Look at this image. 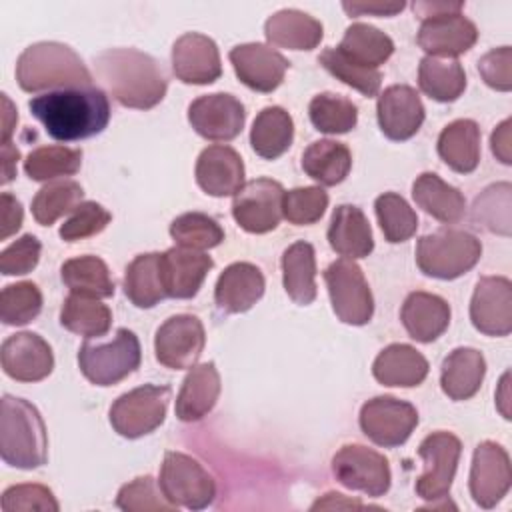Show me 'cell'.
I'll list each match as a JSON object with an SVG mask.
<instances>
[{
  "mask_svg": "<svg viewBox=\"0 0 512 512\" xmlns=\"http://www.w3.org/2000/svg\"><path fill=\"white\" fill-rule=\"evenodd\" d=\"M28 106L48 136L60 142L96 136L110 122L108 96L94 86L52 90L32 98Z\"/></svg>",
  "mask_w": 512,
  "mask_h": 512,
  "instance_id": "cell-1",
  "label": "cell"
},
{
  "mask_svg": "<svg viewBox=\"0 0 512 512\" xmlns=\"http://www.w3.org/2000/svg\"><path fill=\"white\" fill-rule=\"evenodd\" d=\"M94 66L114 100L126 108H154L168 90V78L160 62L136 48L104 50L94 58Z\"/></svg>",
  "mask_w": 512,
  "mask_h": 512,
  "instance_id": "cell-2",
  "label": "cell"
},
{
  "mask_svg": "<svg viewBox=\"0 0 512 512\" xmlns=\"http://www.w3.org/2000/svg\"><path fill=\"white\" fill-rule=\"evenodd\" d=\"M16 80L26 92L92 86V74L82 58L66 44L38 42L28 46L16 62Z\"/></svg>",
  "mask_w": 512,
  "mask_h": 512,
  "instance_id": "cell-3",
  "label": "cell"
},
{
  "mask_svg": "<svg viewBox=\"0 0 512 512\" xmlns=\"http://www.w3.org/2000/svg\"><path fill=\"white\" fill-rule=\"evenodd\" d=\"M46 426L28 400L6 394L0 412V454L8 466L32 470L46 462Z\"/></svg>",
  "mask_w": 512,
  "mask_h": 512,
  "instance_id": "cell-4",
  "label": "cell"
},
{
  "mask_svg": "<svg viewBox=\"0 0 512 512\" xmlns=\"http://www.w3.org/2000/svg\"><path fill=\"white\" fill-rule=\"evenodd\" d=\"M482 256L480 240L464 230H438L426 234L416 246L418 268L432 278L454 280L476 266Z\"/></svg>",
  "mask_w": 512,
  "mask_h": 512,
  "instance_id": "cell-5",
  "label": "cell"
},
{
  "mask_svg": "<svg viewBox=\"0 0 512 512\" xmlns=\"http://www.w3.org/2000/svg\"><path fill=\"white\" fill-rule=\"evenodd\" d=\"M140 342L128 328H118L116 336L104 344L84 342L78 352L80 372L96 386H112L130 376L140 366Z\"/></svg>",
  "mask_w": 512,
  "mask_h": 512,
  "instance_id": "cell-6",
  "label": "cell"
},
{
  "mask_svg": "<svg viewBox=\"0 0 512 512\" xmlns=\"http://www.w3.org/2000/svg\"><path fill=\"white\" fill-rule=\"evenodd\" d=\"M164 496L178 508L202 510L216 498V482L208 470L188 454L166 452L158 480Z\"/></svg>",
  "mask_w": 512,
  "mask_h": 512,
  "instance_id": "cell-7",
  "label": "cell"
},
{
  "mask_svg": "<svg viewBox=\"0 0 512 512\" xmlns=\"http://www.w3.org/2000/svg\"><path fill=\"white\" fill-rule=\"evenodd\" d=\"M324 280L334 314L344 324L364 326L370 322L374 314V298L358 264L348 258H340L326 268Z\"/></svg>",
  "mask_w": 512,
  "mask_h": 512,
  "instance_id": "cell-8",
  "label": "cell"
},
{
  "mask_svg": "<svg viewBox=\"0 0 512 512\" xmlns=\"http://www.w3.org/2000/svg\"><path fill=\"white\" fill-rule=\"evenodd\" d=\"M168 386L144 384L122 394L110 408V424L124 438H140L154 432L166 418Z\"/></svg>",
  "mask_w": 512,
  "mask_h": 512,
  "instance_id": "cell-9",
  "label": "cell"
},
{
  "mask_svg": "<svg viewBox=\"0 0 512 512\" xmlns=\"http://www.w3.org/2000/svg\"><path fill=\"white\" fill-rule=\"evenodd\" d=\"M332 472L342 486L372 498L386 494L392 480L388 460L362 444L342 446L332 458Z\"/></svg>",
  "mask_w": 512,
  "mask_h": 512,
  "instance_id": "cell-10",
  "label": "cell"
},
{
  "mask_svg": "<svg viewBox=\"0 0 512 512\" xmlns=\"http://www.w3.org/2000/svg\"><path fill=\"white\" fill-rule=\"evenodd\" d=\"M460 452L462 444L450 432H432L420 442L418 454L424 460V472L416 480V494L420 498L434 502L448 496Z\"/></svg>",
  "mask_w": 512,
  "mask_h": 512,
  "instance_id": "cell-11",
  "label": "cell"
},
{
  "mask_svg": "<svg viewBox=\"0 0 512 512\" xmlns=\"http://www.w3.org/2000/svg\"><path fill=\"white\" fill-rule=\"evenodd\" d=\"M284 188L270 178L246 182L232 200V216L238 226L250 234L274 230L282 218Z\"/></svg>",
  "mask_w": 512,
  "mask_h": 512,
  "instance_id": "cell-12",
  "label": "cell"
},
{
  "mask_svg": "<svg viewBox=\"0 0 512 512\" xmlns=\"http://www.w3.org/2000/svg\"><path fill=\"white\" fill-rule=\"evenodd\" d=\"M418 424V412L410 402L394 396H376L360 410L362 432L378 446L394 448L404 444Z\"/></svg>",
  "mask_w": 512,
  "mask_h": 512,
  "instance_id": "cell-13",
  "label": "cell"
},
{
  "mask_svg": "<svg viewBox=\"0 0 512 512\" xmlns=\"http://www.w3.org/2000/svg\"><path fill=\"white\" fill-rule=\"evenodd\" d=\"M206 344L202 322L192 314H176L168 318L154 338L156 360L172 370L196 366Z\"/></svg>",
  "mask_w": 512,
  "mask_h": 512,
  "instance_id": "cell-14",
  "label": "cell"
},
{
  "mask_svg": "<svg viewBox=\"0 0 512 512\" xmlns=\"http://www.w3.org/2000/svg\"><path fill=\"white\" fill-rule=\"evenodd\" d=\"M508 452L496 442H480L470 468V494L480 508H494L510 490Z\"/></svg>",
  "mask_w": 512,
  "mask_h": 512,
  "instance_id": "cell-15",
  "label": "cell"
},
{
  "mask_svg": "<svg viewBox=\"0 0 512 512\" xmlns=\"http://www.w3.org/2000/svg\"><path fill=\"white\" fill-rule=\"evenodd\" d=\"M246 112L232 94H206L188 106V122L206 140L228 142L244 128Z\"/></svg>",
  "mask_w": 512,
  "mask_h": 512,
  "instance_id": "cell-16",
  "label": "cell"
},
{
  "mask_svg": "<svg viewBox=\"0 0 512 512\" xmlns=\"http://www.w3.org/2000/svg\"><path fill=\"white\" fill-rule=\"evenodd\" d=\"M470 320L486 336H508L512 330V284L504 276H484L476 282Z\"/></svg>",
  "mask_w": 512,
  "mask_h": 512,
  "instance_id": "cell-17",
  "label": "cell"
},
{
  "mask_svg": "<svg viewBox=\"0 0 512 512\" xmlns=\"http://www.w3.org/2000/svg\"><path fill=\"white\" fill-rule=\"evenodd\" d=\"M172 70L184 84H212L222 74L216 42L198 32L182 34L172 48Z\"/></svg>",
  "mask_w": 512,
  "mask_h": 512,
  "instance_id": "cell-18",
  "label": "cell"
},
{
  "mask_svg": "<svg viewBox=\"0 0 512 512\" xmlns=\"http://www.w3.org/2000/svg\"><path fill=\"white\" fill-rule=\"evenodd\" d=\"M228 58L238 80L256 92L276 90L288 70V60L280 52L258 42L232 48Z\"/></svg>",
  "mask_w": 512,
  "mask_h": 512,
  "instance_id": "cell-19",
  "label": "cell"
},
{
  "mask_svg": "<svg viewBox=\"0 0 512 512\" xmlns=\"http://www.w3.org/2000/svg\"><path fill=\"white\" fill-rule=\"evenodd\" d=\"M378 124L386 138L408 140L424 122V104L418 92L406 84L388 86L376 104Z\"/></svg>",
  "mask_w": 512,
  "mask_h": 512,
  "instance_id": "cell-20",
  "label": "cell"
},
{
  "mask_svg": "<svg viewBox=\"0 0 512 512\" xmlns=\"http://www.w3.org/2000/svg\"><path fill=\"white\" fill-rule=\"evenodd\" d=\"M2 368L18 382L44 380L54 368L52 348L34 332H16L2 344Z\"/></svg>",
  "mask_w": 512,
  "mask_h": 512,
  "instance_id": "cell-21",
  "label": "cell"
},
{
  "mask_svg": "<svg viewBox=\"0 0 512 512\" xmlns=\"http://www.w3.org/2000/svg\"><path fill=\"white\" fill-rule=\"evenodd\" d=\"M478 40L476 26L462 14L426 18L420 24L416 42L434 58H454L468 52Z\"/></svg>",
  "mask_w": 512,
  "mask_h": 512,
  "instance_id": "cell-22",
  "label": "cell"
},
{
  "mask_svg": "<svg viewBox=\"0 0 512 512\" xmlns=\"http://www.w3.org/2000/svg\"><path fill=\"white\" fill-rule=\"evenodd\" d=\"M212 266V258L202 250H192L184 246H174L166 250L164 254H160L166 296L178 300L196 296Z\"/></svg>",
  "mask_w": 512,
  "mask_h": 512,
  "instance_id": "cell-23",
  "label": "cell"
},
{
  "mask_svg": "<svg viewBox=\"0 0 512 512\" xmlns=\"http://www.w3.org/2000/svg\"><path fill=\"white\" fill-rule=\"evenodd\" d=\"M198 186L216 198L236 194L244 186V164L240 154L224 144L208 146L196 162Z\"/></svg>",
  "mask_w": 512,
  "mask_h": 512,
  "instance_id": "cell-24",
  "label": "cell"
},
{
  "mask_svg": "<svg viewBox=\"0 0 512 512\" xmlns=\"http://www.w3.org/2000/svg\"><path fill=\"white\" fill-rule=\"evenodd\" d=\"M264 288V274L258 266L250 262H234L218 276L214 300L222 312L240 314L250 310L262 298Z\"/></svg>",
  "mask_w": 512,
  "mask_h": 512,
  "instance_id": "cell-25",
  "label": "cell"
},
{
  "mask_svg": "<svg viewBox=\"0 0 512 512\" xmlns=\"http://www.w3.org/2000/svg\"><path fill=\"white\" fill-rule=\"evenodd\" d=\"M328 242L336 254L348 260L368 256L374 250V238L364 212L358 206L340 204L330 220Z\"/></svg>",
  "mask_w": 512,
  "mask_h": 512,
  "instance_id": "cell-26",
  "label": "cell"
},
{
  "mask_svg": "<svg viewBox=\"0 0 512 512\" xmlns=\"http://www.w3.org/2000/svg\"><path fill=\"white\" fill-rule=\"evenodd\" d=\"M402 324L416 342L436 340L450 324V306L430 292H412L402 304Z\"/></svg>",
  "mask_w": 512,
  "mask_h": 512,
  "instance_id": "cell-27",
  "label": "cell"
},
{
  "mask_svg": "<svg viewBox=\"0 0 512 512\" xmlns=\"http://www.w3.org/2000/svg\"><path fill=\"white\" fill-rule=\"evenodd\" d=\"M218 394L220 374L214 362L192 366L176 398V416L182 422H196L204 418L214 408Z\"/></svg>",
  "mask_w": 512,
  "mask_h": 512,
  "instance_id": "cell-28",
  "label": "cell"
},
{
  "mask_svg": "<svg viewBox=\"0 0 512 512\" xmlns=\"http://www.w3.org/2000/svg\"><path fill=\"white\" fill-rule=\"evenodd\" d=\"M372 374L384 386L410 388L428 376V360L408 344H390L376 356Z\"/></svg>",
  "mask_w": 512,
  "mask_h": 512,
  "instance_id": "cell-29",
  "label": "cell"
},
{
  "mask_svg": "<svg viewBox=\"0 0 512 512\" xmlns=\"http://www.w3.org/2000/svg\"><path fill=\"white\" fill-rule=\"evenodd\" d=\"M484 374L486 360L482 352L474 348H456L442 362L440 384L448 398L468 400L480 390Z\"/></svg>",
  "mask_w": 512,
  "mask_h": 512,
  "instance_id": "cell-30",
  "label": "cell"
},
{
  "mask_svg": "<svg viewBox=\"0 0 512 512\" xmlns=\"http://www.w3.org/2000/svg\"><path fill=\"white\" fill-rule=\"evenodd\" d=\"M264 34L270 44L290 50H312L324 36L322 24L300 10H280L264 24Z\"/></svg>",
  "mask_w": 512,
  "mask_h": 512,
  "instance_id": "cell-31",
  "label": "cell"
},
{
  "mask_svg": "<svg viewBox=\"0 0 512 512\" xmlns=\"http://www.w3.org/2000/svg\"><path fill=\"white\" fill-rule=\"evenodd\" d=\"M412 198L426 214L444 224H456L466 214V200L462 192L432 172H424L416 178Z\"/></svg>",
  "mask_w": 512,
  "mask_h": 512,
  "instance_id": "cell-32",
  "label": "cell"
},
{
  "mask_svg": "<svg viewBox=\"0 0 512 512\" xmlns=\"http://www.w3.org/2000/svg\"><path fill=\"white\" fill-rule=\"evenodd\" d=\"M440 158L460 174L476 170L480 162V128L474 120L462 118L448 124L438 136Z\"/></svg>",
  "mask_w": 512,
  "mask_h": 512,
  "instance_id": "cell-33",
  "label": "cell"
},
{
  "mask_svg": "<svg viewBox=\"0 0 512 512\" xmlns=\"http://www.w3.org/2000/svg\"><path fill=\"white\" fill-rule=\"evenodd\" d=\"M294 138V122L292 116L280 106H266L254 118L250 130L252 150L266 160H274L282 156Z\"/></svg>",
  "mask_w": 512,
  "mask_h": 512,
  "instance_id": "cell-34",
  "label": "cell"
},
{
  "mask_svg": "<svg viewBox=\"0 0 512 512\" xmlns=\"http://www.w3.org/2000/svg\"><path fill=\"white\" fill-rule=\"evenodd\" d=\"M316 256L312 244L300 240L282 254V282L296 304H310L316 298Z\"/></svg>",
  "mask_w": 512,
  "mask_h": 512,
  "instance_id": "cell-35",
  "label": "cell"
},
{
  "mask_svg": "<svg viewBox=\"0 0 512 512\" xmlns=\"http://www.w3.org/2000/svg\"><path fill=\"white\" fill-rule=\"evenodd\" d=\"M352 168V154L336 140H316L302 154V170L322 186L340 184Z\"/></svg>",
  "mask_w": 512,
  "mask_h": 512,
  "instance_id": "cell-36",
  "label": "cell"
},
{
  "mask_svg": "<svg viewBox=\"0 0 512 512\" xmlns=\"http://www.w3.org/2000/svg\"><path fill=\"white\" fill-rule=\"evenodd\" d=\"M124 294L138 308H152L166 298L158 252L140 254L128 264L124 276Z\"/></svg>",
  "mask_w": 512,
  "mask_h": 512,
  "instance_id": "cell-37",
  "label": "cell"
},
{
  "mask_svg": "<svg viewBox=\"0 0 512 512\" xmlns=\"http://www.w3.org/2000/svg\"><path fill=\"white\" fill-rule=\"evenodd\" d=\"M348 60L364 66V68H374L378 70L380 64H384L392 52H394V42L390 36H386L382 30L356 22L346 28L344 38L340 46H336Z\"/></svg>",
  "mask_w": 512,
  "mask_h": 512,
  "instance_id": "cell-38",
  "label": "cell"
},
{
  "mask_svg": "<svg viewBox=\"0 0 512 512\" xmlns=\"http://www.w3.org/2000/svg\"><path fill=\"white\" fill-rule=\"evenodd\" d=\"M60 276L72 294L88 298H110L114 294L110 270L98 256H78L66 260L60 268Z\"/></svg>",
  "mask_w": 512,
  "mask_h": 512,
  "instance_id": "cell-39",
  "label": "cell"
},
{
  "mask_svg": "<svg viewBox=\"0 0 512 512\" xmlns=\"http://www.w3.org/2000/svg\"><path fill=\"white\" fill-rule=\"evenodd\" d=\"M420 90L436 102H454L466 88V72L458 60L426 56L418 66Z\"/></svg>",
  "mask_w": 512,
  "mask_h": 512,
  "instance_id": "cell-40",
  "label": "cell"
},
{
  "mask_svg": "<svg viewBox=\"0 0 512 512\" xmlns=\"http://www.w3.org/2000/svg\"><path fill=\"white\" fill-rule=\"evenodd\" d=\"M60 324L84 338H98L110 330L112 312L98 298L70 294L60 310Z\"/></svg>",
  "mask_w": 512,
  "mask_h": 512,
  "instance_id": "cell-41",
  "label": "cell"
},
{
  "mask_svg": "<svg viewBox=\"0 0 512 512\" xmlns=\"http://www.w3.org/2000/svg\"><path fill=\"white\" fill-rule=\"evenodd\" d=\"M84 190L74 180H54L42 186L32 200V216L38 224L50 226L60 216L74 212L82 204Z\"/></svg>",
  "mask_w": 512,
  "mask_h": 512,
  "instance_id": "cell-42",
  "label": "cell"
},
{
  "mask_svg": "<svg viewBox=\"0 0 512 512\" xmlns=\"http://www.w3.org/2000/svg\"><path fill=\"white\" fill-rule=\"evenodd\" d=\"M82 166V150L66 146H40L24 160V172L30 180L46 182L58 176H72Z\"/></svg>",
  "mask_w": 512,
  "mask_h": 512,
  "instance_id": "cell-43",
  "label": "cell"
},
{
  "mask_svg": "<svg viewBox=\"0 0 512 512\" xmlns=\"http://www.w3.org/2000/svg\"><path fill=\"white\" fill-rule=\"evenodd\" d=\"M310 122L318 132L324 134H346L350 132L358 122V108L352 104V100L324 92L310 100L308 106Z\"/></svg>",
  "mask_w": 512,
  "mask_h": 512,
  "instance_id": "cell-44",
  "label": "cell"
},
{
  "mask_svg": "<svg viewBox=\"0 0 512 512\" xmlns=\"http://www.w3.org/2000/svg\"><path fill=\"white\" fill-rule=\"evenodd\" d=\"M170 236L178 246L192 250H210L224 240V230L208 214L186 212L172 220Z\"/></svg>",
  "mask_w": 512,
  "mask_h": 512,
  "instance_id": "cell-45",
  "label": "cell"
},
{
  "mask_svg": "<svg viewBox=\"0 0 512 512\" xmlns=\"http://www.w3.org/2000/svg\"><path fill=\"white\" fill-rule=\"evenodd\" d=\"M378 224L388 242H404L414 236L418 228V216L410 204L396 192H384L374 202Z\"/></svg>",
  "mask_w": 512,
  "mask_h": 512,
  "instance_id": "cell-46",
  "label": "cell"
},
{
  "mask_svg": "<svg viewBox=\"0 0 512 512\" xmlns=\"http://www.w3.org/2000/svg\"><path fill=\"white\" fill-rule=\"evenodd\" d=\"M510 192L512 186L508 182L488 186L472 206V218L478 226L496 232L510 234Z\"/></svg>",
  "mask_w": 512,
  "mask_h": 512,
  "instance_id": "cell-47",
  "label": "cell"
},
{
  "mask_svg": "<svg viewBox=\"0 0 512 512\" xmlns=\"http://www.w3.org/2000/svg\"><path fill=\"white\" fill-rule=\"evenodd\" d=\"M318 62L322 64L324 70H328L334 78L340 82L352 86L364 96H376L382 84V74L380 70L374 68H364L352 60H348L338 48H326L320 56Z\"/></svg>",
  "mask_w": 512,
  "mask_h": 512,
  "instance_id": "cell-48",
  "label": "cell"
},
{
  "mask_svg": "<svg viewBox=\"0 0 512 512\" xmlns=\"http://www.w3.org/2000/svg\"><path fill=\"white\" fill-rule=\"evenodd\" d=\"M42 310V292L34 282L8 284L0 298V316L8 326H24Z\"/></svg>",
  "mask_w": 512,
  "mask_h": 512,
  "instance_id": "cell-49",
  "label": "cell"
},
{
  "mask_svg": "<svg viewBox=\"0 0 512 512\" xmlns=\"http://www.w3.org/2000/svg\"><path fill=\"white\" fill-rule=\"evenodd\" d=\"M116 506L124 512H170L176 508L152 476H140L124 484L116 496Z\"/></svg>",
  "mask_w": 512,
  "mask_h": 512,
  "instance_id": "cell-50",
  "label": "cell"
},
{
  "mask_svg": "<svg viewBox=\"0 0 512 512\" xmlns=\"http://www.w3.org/2000/svg\"><path fill=\"white\" fill-rule=\"evenodd\" d=\"M328 208V194L320 186H304L284 192L282 216L296 226L314 224Z\"/></svg>",
  "mask_w": 512,
  "mask_h": 512,
  "instance_id": "cell-51",
  "label": "cell"
},
{
  "mask_svg": "<svg viewBox=\"0 0 512 512\" xmlns=\"http://www.w3.org/2000/svg\"><path fill=\"white\" fill-rule=\"evenodd\" d=\"M112 220V214L98 202H82L72 216L60 226V238L66 242H78L100 234Z\"/></svg>",
  "mask_w": 512,
  "mask_h": 512,
  "instance_id": "cell-52",
  "label": "cell"
},
{
  "mask_svg": "<svg viewBox=\"0 0 512 512\" xmlns=\"http://www.w3.org/2000/svg\"><path fill=\"white\" fill-rule=\"evenodd\" d=\"M60 506L50 488L42 484H16L2 494L4 512H56Z\"/></svg>",
  "mask_w": 512,
  "mask_h": 512,
  "instance_id": "cell-53",
  "label": "cell"
},
{
  "mask_svg": "<svg viewBox=\"0 0 512 512\" xmlns=\"http://www.w3.org/2000/svg\"><path fill=\"white\" fill-rule=\"evenodd\" d=\"M40 240L32 234H24L0 254V272L4 276L28 274L40 260Z\"/></svg>",
  "mask_w": 512,
  "mask_h": 512,
  "instance_id": "cell-54",
  "label": "cell"
},
{
  "mask_svg": "<svg viewBox=\"0 0 512 512\" xmlns=\"http://www.w3.org/2000/svg\"><path fill=\"white\" fill-rule=\"evenodd\" d=\"M510 68H512V50H510V46L494 48L478 60V72H480L482 80L490 88L500 90V92H508L512 88Z\"/></svg>",
  "mask_w": 512,
  "mask_h": 512,
  "instance_id": "cell-55",
  "label": "cell"
},
{
  "mask_svg": "<svg viewBox=\"0 0 512 512\" xmlns=\"http://www.w3.org/2000/svg\"><path fill=\"white\" fill-rule=\"evenodd\" d=\"M404 2H384V0H368V2H342V8L350 16H396L404 10Z\"/></svg>",
  "mask_w": 512,
  "mask_h": 512,
  "instance_id": "cell-56",
  "label": "cell"
},
{
  "mask_svg": "<svg viewBox=\"0 0 512 512\" xmlns=\"http://www.w3.org/2000/svg\"><path fill=\"white\" fill-rule=\"evenodd\" d=\"M0 202H2V234H0V238L6 240L22 226L24 212H22V204L8 192H2Z\"/></svg>",
  "mask_w": 512,
  "mask_h": 512,
  "instance_id": "cell-57",
  "label": "cell"
},
{
  "mask_svg": "<svg viewBox=\"0 0 512 512\" xmlns=\"http://www.w3.org/2000/svg\"><path fill=\"white\" fill-rule=\"evenodd\" d=\"M414 12L426 20V18H438V16H450V14H462L464 2H448V0H426V2H414Z\"/></svg>",
  "mask_w": 512,
  "mask_h": 512,
  "instance_id": "cell-58",
  "label": "cell"
},
{
  "mask_svg": "<svg viewBox=\"0 0 512 512\" xmlns=\"http://www.w3.org/2000/svg\"><path fill=\"white\" fill-rule=\"evenodd\" d=\"M510 128H512V120H504L490 138V148L492 154L502 162V164H512V138H510Z\"/></svg>",
  "mask_w": 512,
  "mask_h": 512,
  "instance_id": "cell-59",
  "label": "cell"
},
{
  "mask_svg": "<svg viewBox=\"0 0 512 512\" xmlns=\"http://www.w3.org/2000/svg\"><path fill=\"white\" fill-rule=\"evenodd\" d=\"M342 510V508H362L358 500H350L344 494L338 492H328L322 500H316L312 504V510Z\"/></svg>",
  "mask_w": 512,
  "mask_h": 512,
  "instance_id": "cell-60",
  "label": "cell"
},
{
  "mask_svg": "<svg viewBox=\"0 0 512 512\" xmlns=\"http://www.w3.org/2000/svg\"><path fill=\"white\" fill-rule=\"evenodd\" d=\"M2 184H8L16 176V162L20 158V152L10 142H2Z\"/></svg>",
  "mask_w": 512,
  "mask_h": 512,
  "instance_id": "cell-61",
  "label": "cell"
},
{
  "mask_svg": "<svg viewBox=\"0 0 512 512\" xmlns=\"http://www.w3.org/2000/svg\"><path fill=\"white\" fill-rule=\"evenodd\" d=\"M2 106H4V110H2V142H10L14 126L18 122V114L6 94H2Z\"/></svg>",
  "mask_w": 512,
  "mask_h": 512,
  "instance_id": "cell-62",
  "label": "cell"
}]
</instances>
